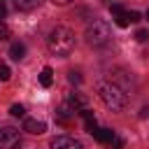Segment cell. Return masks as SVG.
Masks as SVG:
<instances>
[{"label": "cell", "mask_w": 149, "mask_h": 149, "mask_svg": "<svg viewBox=\"0 0 149 149\" xmlns=\"http://www.w3.org/2000/svg\"><path fill=\"white\" fill-rule=\"evenodd\" d=\"M47 47L54 56H70L74 49V33L65 26H56L47 37Z\"/></svg>", "instance_id": "6da1fadb"}, {"label": "cell", "mask_w": 149, "mask_h": 149, "mask_svg": "<svg viewBox=\"0 0 149 149\" xmlns=\"http://www.w3.org/2000/svg\"><path fill=\"white\" fill-rule=\"evenodd\" d=\"M98 95L112 112H121L128 105V93L123 88H119L116 84H112V81H100L98 84Z\"/></svg>", "instance_id": "7a4b0ae2"}, {"label": "cell", "mask_w": 149, "mask_h": 149, "mask_svg": "<svg viewBox=\"0 0 149 149\" xmlns=\"http://www.w3.org/2000/svg\"><path fill=\"white\" fill-rule=\"evenodd\" d=\"M112 37V30H109V23L102 21V19H93L88 26H86V42L91 47H102L107 44Z\"/></svg>", "instance_id": "3957f363"}, {"label": "cell", "mask_w": 149, "mask_h": 149, "mask_svg": "<svg viewBox=\"0 0 149 149\" xmlns=\"http://www.w3.org/2000/svg\"><path fill=\"white\" fill-rule=\"evenodd\" d=\"M21 133L14 126L0 128V149H21Z\"/></svg>", "instance_id": "277c9868"}, {"label": "cell", "mask_w": 149, "mask_h": 149, "mask_svg": "<svg viewBox=\"0 0 149 149\" xmlns=\"http://www.w3.org/2000/svg\"><path fill=\"white\" fill-rule=\"evenodd\" d=\"M49 149H84V144L70 135H56L49 142Z\"/></svg>", "instance_id": "5b68a950"}, {"label": "cell", "mask_w": 149, "mask_h": 149, "mask_svg": "<svg viewBox=\"0 0 149 149\" xmlns=\"http://www.w3.org/2000/svg\"><path fill=\"white\" fill-rule=\"evenodd\" d=\"M109 12H112V16H114V23H116L119 28H126V26L130 23V19H128V12H126L121 5H109Z\"/></svg>", "instance_id": "8992f818"}, {"label": "cell", "mask_w": 149, "mask_h": 149, "mask_svg": "<svg viewBox=\"0 0 149 149\" xmlns=\"http://www.w3.org/2000/svg\"><path fill=\"white\" fill-rule=\"evenodd\" d=\"M23 130L30 133V135H42V133L47 130V123L40 121V119H26V121H23Z\"/></svg>", "instance_id": "52a82bcc"}, {"label": "cell", "mask_w": 149, "mask_h": 149, "mask_svg": "<svg viewBox=\"0 0 149 149\" xmlns=\"http://www.w3.org/2000/svg\"><path fill=\"white\" fill-rule=\"evenodd\" d=\"M74 114H77V109H74L70 102H63V105L58 107V112H56V119H58L61 123H68V121H70Z\"/></svg>", "instance_id": "ba28073f"}, {"label": "cell", "mask_w": 149, "mask_h": 149, "mask_svg": "<svg viewBox=\"0 0 149 149\" xmlns=\"http://www.w3.org/2000/svg\"><path fill=\"white\" fill-rule=\"evenodd\" d=\"M68 102H70L77 112H81V109H86V107H88V98H86V95H81V93H70Z\"/></svg>", "instance_id": "9c48e42d"}, {"label": "cell", "mask_w": 149, "mask_h": 149, "mask_svg": "<svg viewBox=\"0 0 149 149\" xmlns=\"http://www.w3.org/2000/svg\"><path fill=\"white\" fill-rule=\"evenodd\" d=\"M91 135H93V137H95L98 142L107 144V142H109V140L114 137V130H112V128H95V130H93Z\"/></svg>", "instance_id": "30bf717a"}, {"label": "cell", "mask_w": 149, "mask_h": 149, "mask_svg": "<svg viewBox=\"0 0 149 149\" xmlns=\"http://www.w3.org/2000/svg\"><path fill=\"white\" fill-rule=\"evenodd\" d=\"M9 56H12L14 61H21V58L26 56V44H23V42H12V47H9Z\"/></svg>", "instance_id": "8fae6325"}, {"label": "cell", "mask_w": 149, "mask_h": 149, "mask_svg": "<svg viewBox=\"0 0 149 149\" xmlns=\"http://www.w3.org/2000/svg\"><path fill=\"white\" fill-rule=\"evenodd\" d=\"M51 81H54V70L47 65V68H42V72H40V84H42V86H51Z\"/></svg>", "instance_id": "7c38bea8"}, {"label": "cell", "mask_w": 149, "mask_h": 149, "mask_svg": "<svg viewBox=\"0 0 149 149\" xmlns=\"http://www.w3.org/2000/svg\"><path fill=\"white\" fill-rule=\"evenodd\" d=\"M40 2H42V0H14L16 9H23V12H30V9H35Z\"/></svg>", "instance_id": "4fadbf2b"}, {"label": "cell", "mask_w": 149, "mask_h": 149, "mask_svg": "<svg viewBox=\"0 0 149 149\" xmlns=\"http://www.w3.org/2000/svg\"><path fill=\"white\" fill-rule=\"evenodd\" d=\"M107 147H109V149H123V140H121V137L114 133V137L107 142Z\"/></svg>", "instance_id": "5bb4252c"}, {"label": "cell", "mask_w": 149, "mask_h": 149, "mask_svg": "<svg viewBox=\"0 0 149 149\" xmlns=\"http://www.w3.org/2000/svg\"><path fill=\"white\" fill-rule=\"evenodd\" d=\"M12 77V70H9V65L7 63H0V81H7Z\"/></svg>", "instance_id": "9a60e30c"}, {"label": "cell", "mask_w": 149, "mask_h": 149, "mask_svg": "<svg viewBox=\"0 0 149 149\" xmlns=\"http://www.w3.org/2000/svg\"><path fill=\"white\" fill-rule=\"evenodd\" d=\"M9 114H12V116H23L26 109H23V105H12V107H9Z\"/></svg>", "instance_id": "2e32d148"}, {"label": "cell", "mask_w": 149, "mask_h": 149, "mask_svg": "<svg viewBox=\"0 0 149 149\" xmlns=\"http://www.w3.org/2000/svg\"><path fill=\"white\" fill-rule=\"evenodd\" d=\"M9 35H12V30L0 21V42H5V40H9Z\"/></svg>", "instance_id": "e0dca14e"}, {"label": "cell", "mask_w": 149, "mask_h": 149, "mask_svg": "<svg viewBox=\"0 0 149 149\" xmlns=\"http://www.w3.org/2000/svg\"><path fill=\"white\" fill-rule=\"evenodd\" d=\"M147 37H149V33H147V30H137V33H135V40H137V42H144Z\"/></svg>", "instance_id": "ac0fdd59"}, {"label": "cell", "mask_w": 149, "mask_h": 149, "mask_svg": "<svg viewBox=\"0 0 149 149\" xmlns=\"http://www.w3.org/2000/svg\"><path fill=\"white\" fill-rule=\"evenodd\" d=\"M68 79H70L72 84H79V81H81V77H79V72H70V74H68Z\"/></svg>", "instance_id": "d6986e66"}, {"label": "cell", "mask_w": 149, "mask_h": 149, "mask_svg": "<svg viewBox=\"0 0 149 149\" xmlns=\"http://www.w3.org/2000/svg\"><path fill=\"white\" fill-rule=\"evenodd\" d=\"M128 19H130V23H137L140 21V12H128Z\"/></svg>", "instance_id": "ffe728a7"}, {"label": "cell", "mask_w": 149, "mask_h": 149, "mask_svg": "<svg viewBox=\"0 0 149 149\" xmlns=\"http://www.w3.org/2000/svg\"><path fill=\"white\" fill-rule=\"evenodd\" d=\"M5 14H7V9H5V0H0V21L5 19Z\"/></svg>", "instance_id": "44dd1931"}, {"label": "cell", "mask_w": 149, "mask_h": 149, "mask_svg": "<svg viewBox=\"0 0 149 149\" xmlns=\"http://www.w3.org/2000/svg\"><path fill=\"white\" fill-rule=\"evenodd\" d=\"M54 5H68V2H72V0H51Z\"/></svg>", "instance_id": "7402d4cb"}, {"label": "cell", "mask_w": 149, "mask_h": 149, "mask_svg": "<svg viewBox=\"0 0 149 149\" xmlns=\"http://www.w3.org/2000/svg\"><path fill=\"white\" fill-rule=\"evenodd\" d=\"M147 19H149V12H147Z\"/></svg>", "instance_id": "603a6c76"}]
</instances>
